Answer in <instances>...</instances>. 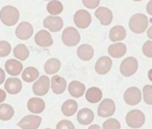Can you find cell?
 Listing matches in <instances>:
<instances>
[{
  "instance_id": "obj_31",
  "label": "cell",
  "mask_w": 152,
  "mask_h": 129,
  "mask_svg": "<svg viewBox=\"0 0 152 129\" xmlns=\"http://www.w3.org/2000/svg\"><path fill=\"white\" fill-rule=\"evenodd\" d=\"M46 9L51 15H58L59 13L63 12V5L61 1L57 0H51L48 5H46Z\"/></svg>"
},
{
  "instance_id": "obj_6",
  "label": "cell",
  "mask_w": 152,
  "mask_h": 129,
  "mask_svg": "<svg viewBox=\"0 0 152 129\" xmlns=\"http://www.w3.org/2000/svg\"><path fill=\"white\" fill-rule=\"evenodd\" d=\"M49 89H50V79L48 76L38 77V80H36L32 86L33 93L36 96H44L45 93H48Z\"/></svg>"
},
{
  "instance_id": "obj_21",
  "label": "cell",
  "mask_w": 152,
  "mask_h": 129,
  "mask_svg": "<svg viewBox=\"0 0 152 129\" xmlns=\"http://www.w3.org/2000/svg\"><path fill=\"white\" fill-rule=\"evenodd\" d=\"M125 37H126V30H125L124 26L116 25V26L112 27L110 31H109V39L113 43L121 41L122 39H125Z\"/></svg>"
},
{
  "instance_id": "obj_2",
  "label": "cell",
  "mask_w": 152,
  "mask_h": 129,
  "mask_svg": "<svg viewBox=\"0 0 152 129\" xmlns=\"http://www.w3.org/2000/svg\"><path fill=\"white\" fill-rule=\"evenodd\" d=\"M148 19L145 14H141V13H137V14H133L129 19V28L133 33H142L144 31H146L147 26H148Z\"/></svg>"
},
{
  "instance_id": "obj_1",
  "label": "cell",
  "mask_w": 152,
  "mask_h": 129,
  "mask_svg": "<svg viewBox=\"0 0 152 129\" xmlns=\"http://www.w3.org/2000/svg\"><path fill=\"white\" fill-rule=\"evenodd\" d=\"M0 20L6 26H13L19 20V11L14 6H5L0 11Z\"/></svg>"
},
{
  "instance_id": "obj_26",
  "label": "cell",
  "mask_w": 152,
  "mask_h": 129,
  "mask_svg": "<svg viewBox=\"0 0 152 129\" xmlns=\"http://www.w3.org/2000/svg\"><path fill=\"white\" fill-rule=\"evenodd\" d=\"M102 98V91L99 88H89L86 91V99L89 103H97Z\"/></svg>"
},
{
  "instance_id": "obj_44",
  "label": "cell",
  "mask_w": 152,
  "mask_h": 129,
  "mask_svg": "<svg viewBox=\"0 0 152 129\" xmlns=\"http://www.w3.org/2000/svg\"><path fill=\"white\" fill-rule=\"evenodd\" d=\"M133 1H141V0H133Z\"/></svg>"
},
{
  "instance_id": "obj_23",
  "label": "cell",
  "mask_w": 152,
  "mask_h": 129,
  "mask_svg": "<svg viewBox=\"0 0 152 129\" xmlns=\"http://www.w3.org/2000/svg\"><path fill=\"white\" fill-rule=\"evenodd\" d=\"M108 53L114 58H121L126 53V45L120 41H116L108 47Z\"/></svg>"
},
{
  "instance_id": "obj_29",
  "label": "cell",
  "mask_w": 152,
  "mask_h": 129,
  "mask_svg": "<svg viewBox=\"0 0 152 129\" xmlns=\"http://www.w3.org/2000/svg\"><path fill=\"white\" fill-rule=\"evenodd\" d=\"M14 115V109L10 104H1L0 103V120L1 121H8L13 117Z\"/></svg>"
},
{
  "instance_id": "obj_24",
  "label": "cell",
  "mask_w": 152,
  "mask_h": 129,
  "mask_svg": "<svg viewBox=\"0 0 152 129\" xmlns=\"http://www.w3.org/2000/svg\"><path fill=\"white\" fill-rule=\"evenodd\" d=\"M77 56L82 60H90L94 56V49L88 44H83L77 49Z\"/></svg>"
},
{
  "instance_id": "obj_18",
  "label": "cell",
  "mask_w": 152,
  "mask_h": 129,
  "mask_svg": "<svg viewBox=\"0 0 152 129\" xmlns=\"http://www.w3.org/2000/svg\"><path fill=\"white\" fill-rule=\"evenodd\" d=\"M27 109L32 114H40L45 109V103L42 98L39 97H32L27 102Z\"/></svg>"
},
{
  "instance_id": "obj_14",
  "label": "cell",
  "mask_w": 152,
  "mask_h": 129,
  "mask_svg": "<svg viewBox=\"0 0 152 129\" xmlns=\"http://www.w3.org/2000/svg\"><path fill=\"white\" fill-rule=\"evenodd\" d=\"M50 88L52 89V91H53L55 93L61 95V93L64 92L65 89H66V80H65L63 77H61V76H58V75H55V76L51 78V80H50Z\"/></svg>"
},
{
  "instance_id": "obj_19",
  "label": "cell",
  "mask_w": 152,
  "mask_h": 129,
  "mask_svg": "<svg viewBox=\"0 0 152 129\" xmlns=\"http://www.w3.org/2000/svg\"><path fill=\"white\" fill-rule=\"evenodd\" d=\"M21 88H23L21 82L15 77H11L5 82V90L11 95H15L20 92Z\"/></svg>"
},
{
  "instance_id": "obj_41",
  "label": "cell",
  "mask_w": 152,
  "mask_h": 129,
  "mask_svg": "<svg viewBox=\"0 0 152 129\" xmlns=\"http://www.w3.org/2000/svg\"><path fill=\"white\" fill-rule=\"evenodd\" d=\"M147 36H148L150 39H152V27L148 28V31H147Z\"/></svg>"
},
{
  "instance_id": "obj_30",
  "label": "cell",
  "mask_w": 152,
  "mask_h": 129,
  "mask_svg": "<svg viewBox=\"0 0 152 129\" xmlns=\"http://www.w3.org/2000/svg\"><path fill=\"white\" fill-rule=\"evenodd\" d=\"M13 54H14L15 58H18V60H25V59L28 58L30 52H28V49L24 44H19L14 47Z\"/></svg>"
},
{
  "instance_id": "obj_35",
  "label": "cell",
  "mask_w": 152,
  "mask_h": 129,
  "mask_svg": "<svg viewBox=\"0 0 152 129\" xmlns=\"http://www.w3.org/2000/svg\"><path fill=\"white\" fill-rule=\"evenodd\" d=\"M56 129H75V125L72 124V122L66 121V120H62L57 123Z\"/></svg>"
},
{
  "instance_id": "obj_38",
  "label": "cell",
  "mask_w": 152,
  "mask_h": 129,
  "mask_svg": "<svg viewBox=\"0 0 152 129\" xmlns=\"http://www.w3.org/2000/svg\"><path fill=\"white\" fill-rule=\"evenodd\" d=\"M5 99H6V92H5L4 90H1V89H0V103H1V102H4Z\"/></svg>"
},
{
  "instance_id": "obj_36",
  "label": "cell",
  "mask_w": 152,
  "mask_h": 129,
  "mask_svg": "<svg viewBox=\"0 0 152 129\" xmlns=\"http://www.w3.org/2000/svg\"><path fill=\"white\" fill-rule=\"evenodd\" d=\"M142 53H144L146 57L152 58V41H151V40L145 41V44L142 45Z\"/></svg>"
},
{
  "instance_id": "obj_11",
  "label": "cell",
  "mask_w": 152,
  "mask_h": 129,
  "mask_svg": "<svg viewBox=\"0 0 152 129\" xmlns=\"http://www.w3.org/2000/svg\"><path fill=\"white\" fill-rule=\"evenodd\" d=\"M43 25L46 30H49L51 32H58L63 27V19L57 15H50L44 19Z\"/></svg>"
},
{
  "instance_id": "obj_10",
  "label": "cell",
  "mask_w": 152,
  "mask_h": 129,
  "mask_svg": "<svg viewBox=\"0 0 152 129\" xmlns=\"http://www.w3.org/2000/svg\"><path fill=\"white\" fill-rule=\"evenodd\" d=\"M40 122H42V118L38 115H28L23 117L18 122V125L21 129H37L40 125Z\"/></svg>"
},
{
  "instance_id": "obj_3",
  "label": "cell",
  "mask_w": 152,
  "mask_h": 129,
  "mask_svg": "<svg viewBox=\"0 0 152 129\" xmlns=\"http://www.w3.org/2000/svg\"><path fill=\"white\" fill-rule=\"evenodd\" d=\"M81 37L76 28L74 27H66L62 33V41L66 46H75L80 43Z\"/></svg>"
},
{
  "instance_id": "obj_42",
  "label": "cell",
  "mask_w": 152,
  "mask_h": 129,
  "mask_svg": "<svg viewBox=\"0 0 152 129\" xmlns=\"http://www.w3.org/2000/svg\"><path fill=\"white\" fill-rule=\"evenodd\" d=\"M88 129H101L99 125H96V124H93V125H90Z\"/></svg>"
},
{
  "instance_id": "obj_4",
  "label": "cell",
  "mask_w": 152,
  "mask_h": 129,
  "mask_svg": "<svg viewBox=\"0 0 152 129\" xmlns=\"http://www.w3.org/2000/svg\"><path fill=\"white\" fill-rule=\"evenodd\" d=\"M126 123L131 128H140L145 123V115L140 110H131L126 115Z\"/></svg>"
},
{
  "instance_id": "obj_22",
  "label": "cell",
  "mask_w": 152,
  "mask_h": 129,
  "mask_svg": "<svg viewBox=\"0 0 152 129\" xmlns=\"http://www.w3.org/2000/svg\"><path fill=\"white\" fill-rule=\"evenodd\" d=\"M93 120H94V112L88 108H83L77 112V121L83 125L90 124Z\"/></svg>"
},
{
  "instance_id": "obj_25",
  "label": "cell",
  "mask_w": 152,
  "mask_h": 129,
  "mask_svg": "<svg viewBox=\"0 0 152 129\" xmlns=\"http://www.w3.org/2000/svg\"><path fill=\"white\" fill-rule=\"evenodd\" d=\"M61 69V62L57 58H50L44 64V71L48 75H55Z\"/></svg>"
},
{
  "instance_id": "obj_39",
  "label": "cell",
  "mask_w": 152,
  "mask_h": 129,
  "mask_svg": "<svg viewBox=\"0 0 152 129\" xmlns=\"http://www.w3.org/2000/svg\"><path fill=\"white\" fill-rule=\"evenodd\" d=\"M5 82V71L0 67V84Z\"/></svg>"
},
{
  "instance_id": "obj_16",
  "label": "cell",
  "mask_w": 152,
  "mask_h": 129,
  "mask_svg": "<svg viewBox=\"0 0 152 129\" xmlns=\"http://www.w3.org/2000/svg\"><path fill=\"white\" fill-rule=\"evenodd\" d=\"M112 67V59L107 56H102L97 59L96 64H95V71L99 75H104L107 73Z\"/></svg>"
},
{
  "instance_id": "obj_43",
  "label": "cell",
  "mask_w": 152,
  "mask_h": 129,
  "mask_svg": "<svg viewBox=\"0 0 152 129\" xmlns=\"http://www.w3.org/2000/svg\"><path fill=\"white\" fill-rule=\"evenodd\" d=\"M148 79H151V80H152V70H150V71H148Z\"/></svg>"
},
{
  "instance_id": "obj_28",
  "label": "cell",
  "mask_w": 152,
  "mask_h": 129,
  "mask_svg": "<svg viewBox=\"0 0 152 129\" xmlns=\"http://www.w3.org/2000/svg\"><path fill=\"white\" fill-rule=\"evenodd\" d=\"M77 107H78V104L76 103V101H74V99H68V101H65V102L63 103V105H62V112H63V115H65V116H72V115L76 112Z\"/></svg>"
},
{
  "instance_id": "obj_9",
  "label": "cell",
  "mask_w": 152,
  "mask_h": 129,
  "mask_svg": "<svg viewBox=\"0 0 152 129\" xmlns=\"http://www.w3.org/2000/svg\"><path fill=\"white\" fill-rule=\"evenodd\" d=\"M124 101L128 104V105H135L141 101V91L135 88V86H131L128 88L125 93H124Z\"/></svg>"
},
{
  "instance_id": "obj_15",
  "label": "cell",
  "mask_w": 152,
  "mask_h": 129,
  "mask_svg": "<svg viewBox=\"0 0 152 129\" xmlns=\"http://www.w3.org/2000/svg\"><path fill=\"white\" fill-rule=\"evenodd\" d=\"M95 17L100 20V22L104 26L109 25L113 20V13L109 8L107 7H99L96 11H95Z\"/></svg>"
},
{
  "instance_id": "obj_17",
  "label": "cell",
  "mask_w": 152,
  "mask_h": 129,
  "mask_svg": "<svg viewBox=\"0 0 152 129\" xmlns=\"http://www.w3.org/2000/svg\"><path fill=\"white\" fill-rule=\"evenodd\" d=\"M5 70L11 76H18L23 71V64L18 59H10L5 63Z\"/></svg>"
},
{
  "instance_id": "obj_5",
  "label": "cell",
  "mask_w": 152,
  "mask_h": 129,
  "mask_svg": "<svg viewBox=\"0 0 152 129\" xmlns=\"http://www.w3.org/2000/svg\"><path fill=\"white\" fill-rule=\"evenodd\" d=\"M138 70V60L134 57H128L120 64V72L124 77H131Z\"/></svg>"
},
{
  "instance_id": "obj_32",
  "label": "cell",
  "mask_w": 152,
  "mask_h": 129,
  "mask_svg": "<svg viewBox=\"0 0 152 129\" xmlns=\"http://www.w3.org/2000/svg\"><path fill=\"white\" fill-rule=\"evenodd\" d=\"M142 97L146 104H152V86L151 85H145L142 89Z\"/></svg>"
},
{
  "instance_id": "obj_27",
  "label": "cell",
  "mask_w": 152,
  "mask_h": 129,
  "mask_svg": "<svg viewBox=\"0 0 152 129\" xmlns=\"http://www.w3.org/2000/svg\"><path fill=\"white\" fill-rule=\"evenodd\" d=\"M23 73H21V77H23V80H25V82H27V83H30V82H33V80H36L38 77H39V71L36 69V67H33V66H28V67H26L24 71H21Z\"/></svg>"
},
{
  "instance_id": "obj_37",
  "label": "cell",
  "mask_w": 152,
  "mask_h": 129,
  "mask_svg": "<svg viewBox=\"0 0 152 129\" xmlns=\"http://www.w3.org/2000/svg\"><path fill=\"white\" fill-rule=\"evenodd\" d=\"M82 4L87 7V8H95L99 6L100 0H82Z\"/></svg>"
},
{
  "instance_id": "obj_20",
  "label": "cell",
  "mask_w": 152,
  "mask_h": 129,
  "mask_svg": "<svg viewBox=\"0 0 152 129\" xmlns=\"http://www.w3.org/2000/svg\"><path fill=\"white\" fill-rule=\"evenodd\" d=\"M68 91H69V93H70L72 97L78 98V97L83 96V93H84V91H86V86H84V84H82V83L78 82V80H72V82L68 85Z\"/></svg>"
},
{
  "instance_id": "obj_40",
  "label": "cell",
  "mask_w": 152,
  "mask_h": 129,
  "mask_svg": "<svg viewBox=\"0 0 152 129\" xmlns=\"http://www.w3.org/2000/svg\"><path fill=\"white\" fill-rule=\"evenodd\" d=\"M147 13L148 14H152V1H150L147 4Z\"/></svg>"
},
{
  "instance_id": "obj_13",
  "label": "cell",
  "mask_w": 152,
  "mask_h": 129,
  "mask_svg": "<svg viewBox=\"0 0 152 129\" xmlns=\"http://www.w3.org/2000/svg\"><path fill=\"white\" fill-rule=\"evenodd\" d=\"M34 41L38 46L40 47H48L52 45V37L50 34V32H48L46 30H40L38 31V33L34 36Z\"/></svg>"
},
{
  "instance_id": "obj_12",
  "label": "cell",
  "mask_w": 152,
  "mask_h": 129,
  "mask_svg": "<svg viewBox=\"0 0 152 129\" xmlns=\"http://www.w3.org/2000/svg\"><path fill=\"white\" fill-rule=\"evenodd\" d=\"M33 34V27L30 22L27 21H23L20 22L17 28H15V36L19 38V39H23V40H27L31 38V36Z\"/></svg>"
},
{
  "instance_id": "obj_33",
  "label": "cell",
  "mask_w": 152,
  "mask_h": 129,
  "mask_svg": "<svg viewBox=\"0 0 152 129\" xmlns=\"http://www.w3.org/2000/svg\"><path fill=\"white\" fill-rule=\"evenodd\" d=\"M120 128H121V125H120L119 121L115 118H109L102 124V129H120Z\"/></svg>"
},
{
  "instance_id": "obj_34",
  "label": "cell",
  "mask_w": 152,
  "mask_h": 129,
  "mask_svg": "<svg viewBox=\"0 0 152 129\" xmlns=\"http://www.w3.org/2000/svg\"><path fill=\"white\" fill-rule=\"evenodd\" d=\"M11 52V45L10 43L5 41V40H1L0 41V57H6L8 56Z\"/></svg>"
},
{
  "instance_id": "obj_7",
  "label": "cell",
  "mask_w": 152,
  "mask_h": 129,
  "mask_svg": "<svg viewBox=\"0 0 152 129\" xmlns=\"http://www.w3.org/2000/svg\"><path fill=\"white\" fill-rule=\"evenodd\" d=\"M74 22L78 28H86L91 22V15L88 11L78 9L74 14Z\"/></svg>"
},
{
  "instance_id": "obj_8",
  "label": "cell",
  "mask_w": 152,
  "mask_h": 129,
  "mask_svg": "<svg viewBox=\"0 0 152 129\" xmlns=\"http://www.w3.org/2000/svg\"><path fill=\"white\" fill-rule=\"evenodd\" d=\"M114 111H115V103L110 98H104L97 108V115L100 117H110L112 115H114Z\"/></svg>"
}]
</instances>
